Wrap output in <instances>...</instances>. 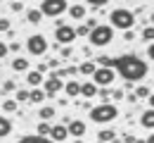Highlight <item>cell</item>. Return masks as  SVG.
I'll return each mask as SVG.
<instances>
[{
  "label": "cell",
  "mask_w": 154,
  "mask_h": 143,
  "mask_svg": "<svg viewBox=\"0 0 154 143\" xmlns=\"http://www.w3.org/2000/svg\"><path fill=\"white\" fill-rule=\"evenodd\" d=\"M114 138H116L114 129H102V131H97V141L100 143H112Z\"/></svg>",
  "instance_id": "19"
},
{
  "label": "cell",
  "mask_w": 154,
  "mask_h": 143,
  "mask_svg": "<svg viewBox=\"0 0 154 143\" xmlns=\"http://www.w3.org/2000/svg\"><path fill=\"white\" fill-rule=\"evenodd\" d=\"M95 69H97L95 60H85V62H81V64H78V74H83V76H93V74H95Z\"/></svg>",
  "instance_id": "15"
},
{
  "label": "cell",
  "mask_w": 154,
  "mask_h": 143,
  "mask_svg": "<svg viewBox=\"0 0 154 143\" xmlns=\"http://www.w3.org/2000/svg\"><path fill=\"white\" fill-rule=\"evenodd\" d=\"M135 141H137V138L131 136V134H126V136H123V143H135Z\"/></svg>",
  "instance_id": "41"
},
{
  "label": "cell",
  "mask_w": 154,
  "mask_h": 143,
  "mask_svg": "<svg viewBox=\"0 0 154 143\" xmlns=\"http://www.w3.org/2000/svg\"><path fill=\"white\" fill-rule=\"evenodd\" d=\"M14 100L17 102H29V91H26V88H19V91L14 93Z\"/></svg>",
  "instance_id": "29"
},
{
  "label": "cell",
  "mask_w": 154,
  "mask_h": 143,
  "mask_svg": "<svg viewBox=\"0 0 154 143\" xmlns=\"http://www.w3.org/2000/svg\"><path fill=\"white\" fill-rule=\"evenodd\" d=\"M66 12H69V19H85L88 7H85V5H69Z\"/></svg>",
  "instance_id": "12"
},
{
  "label": "cell",
  "mask_w": 154,
  "mask_h": 143,
  "mask_svg": "<svg viewBox=\"0 0 154 143\" xmlns=\"http://www.w3.org/2000/svg\"><path fill=\"white\" fill-rule=\"evenodd\" d=\"M62 86H64V81L55 76V72H52L50 76H45V79H43V93H45V98H52V96H57L59 91H62Z\"/></svg>",
  "instance_id": "8"
},
{
  "label": "cell",
  "mask_w": 154,
  "mask_h": 143,
  "mask_svg": "<svg viewBox=\"0 0 154 143\" xmlns=\"http://www.w3.org/2000/svg\"><path fill=\"white\" fill-rule=\"evenodd\" d=\"M62 91L66 93V96H71V98H76L78 93H81V81H76V79H69V81L62 86Z\"/></svg>",
  "instance_id": "13"
},
{
  "label": "cell",
  "mask_w": 154,
  "mask_h": 143,
  "mask_svg": "<svg viewBox=\"0 0 154 143\" xmlns=\"http://www.w3.org/2000/svg\"><path fill=\"white\" fill-rule=\"evenodd\" d=\"M88 41H90L93 48H104V45H109L114 41V29L109 24H97L95 29L88 34Z\"/></svg>",
  "instance_id": "4"
},
{
  "label": "cell",
  "mask_w": 154,
  "mask_h": 143,
  "mask_svg": "<svg viewBox=\"0 0 154 143\" xmlns=\"http://www.w3.org/2000/svg\"><path fill=\"white\" fill-rule=\"evenodd\" d=\"M140 124H142L147 131H152V129H154V110H152V107H149L147 112H142V117H140Z\"/></svg>",
  "instance_id": "17"
},
{
  "label": "cell",
  "mask_w": 154,
  "mask_h": 143,
  "mask_svg": "<svg viewBox=\"0 0 154 143\" xmlns=\"http://www.w3.org/2000/svg\"><path fill=\"white\" fill-rule=\"evenodd\" d=\"M97 96H100V100H102V102H109L112 91H109V88H97Z\"/></svg>",
  "instance_id": "30"
},
{
  "label": "cell",
  "mask_w": 154,
  "mask_h": 143,
  "mask_svg": "<svg viewBox=\"0 0 154 143\" xmlns=\"http://www.w3.org/2000/svg\"><path fill=\"white\" fill-rule=\"evenodd\" d=\"M85 129H88V126H85L83 119H71V122L66 124V134H71L74 138H81V136L85 134Z\"/></svg>",
  "instance_id": "11"
},
{
  "label": "cell",
  "mask_w": 154,
  "mask_h": 143,
  "mask_svg": "<svg viewBox=\"0 0 154 143\" xmlns=\"http://www.w3.org/2000/svg\"><path fill=\"white\" fill-rule=\"evenodd\" d=\"M17 107H19V102L14 100V98H7V100L2 102V110L5 112H17Z\"/></svg>",
  "instance_id": "26"
},
{
  "label": "cell",
  "mask_w": 154,
  "mask_h": 143,
  "mask_svg": "<svg viewBox=\"0 0 154 143\" xmlns=\"http://www.w3.org/2000/svg\"><path fill=\"white\" fill-rule=\"evenodd\" d=\"M85 26H88V29L93 31V29H95V26H97V19H85Z\"/></svg>",
  "instance_id": "39"
},
{
  "label": "cell",
  "mask_w": 154,
  "mask_h": 143,
  "mask_svg": "<svg viewBox=\"0 0 154 143\" xmlns=\"http://www.w3.org/2000/svg\"><path fill=\"white\" fill-rule=\"evenodd\" d=\"M45 64H48V69H52V72H57V69H59V60H57V57H52V60H48Z\"/></svg>",
  "instance_id": "34"
},
{
  "label": "cell",
  "mask_w": 154,
  "mask_h": 143,
  "mask_svg": "<svg viewBox=\"0 0 154 143\" xmlns=\"http://www.w3.org/2000/svg\"><path fill=\"white\" fill-rule=\"evenodd\" d=\"M5 55H7V43L0 41V57H5Z\"/></svg>",
  "instance_id": "38"
},
{
  "label": "cell",
  "mask_w": 154,
  "mask_h": 143,
  "mask_svg": "<svg viewBox=\"0 0 154 143\" xmlns=\"http://www.w3.org/2000/svg\"><path fill=\"white\" fill-rule=\"evenodd\" d=\"M26 50H29L33 57L45 55V53H48V38H45L43 34H33V36H29V38H26Z\"/></svg>",
  "instance_id": "7"
},
{
  "label": "cell",
  "mask_w": 154,
  "mask_h": 143,
  "mask_svg": "<svg viewBox=\"0 0 154 143\" xmlns=\"http://www.w3.org/2000/svg\"><path fill=\"white\" fill-rule=\"evenodd\" d=\"M52 143H62V141H66L69 138V134H66V126L64 124H52L50 126V136H48Z\"/></svg>",
  "instance_id": "10"
},
{
  "label": "cell",
  "mask_w": 154,
  "mask_h": 143,
  "mask_svg": "<svg viewBox=\"0 0 154 143\" xmlns=\"http://www.w3.org/2000/svg\"><path fill=\"white\" fill-rule=\"evenodd\" d=\"M66 7H69V2L66 0H43L38 7V12L43 17H52V19H57L62 17L64 12H66Z\"/></svg>",
  "instance_id": "5"
},
{
  "label": "cell",
  "mask_w": 154,
  "mask_h": 143,
  "mask_svg": "<svg viewBox=\"0 0 154 143\" xmlns=\"http://www.w3.org/2000/svg\"><path fill=\"white\" fill-rule=\"evenodd\" d=\"M135 143H145V141H135Z\"/></svg>",
  "instance_id": "46"
},
{
  "label": "cell",
  "mask_w": 154,
  "mask_h": 143,
  "mask_svg": "<svg viewBox=\"0 0 154 143\" xmlns=\"http://www.w3.org/2000/svg\"><path fill=\"white\" fill-rule=\"evenodd\" d=\"M152 38H154V26H152V24H147V26H145V31H142V41L149 45Z\"/></svg>",
  "instance_id": "27"
},
{
  "label": "cell",
  "mask_w": 154,
  "mask_h": 143,
  "mask_svg": "<svg viewBox=\"0 0 154 143\" xmlns=\"http://www.w3.org/2000/svg\"><path fill=\"white\" fill-rule=\"evenodd\" d=\"M2 91H5V93H12V91H17L14 81H12V79H10V81H5V83H2Z\"/></svg>",
  "instance_id": "33"
},
{
  "label": "cell",
  "mask_w": 154,
  "mask_h": 143,
  "mask_svg": "<svg viewBox=\"0 0 154 143\" xmlns=\"http://www.w3.org/2000/svg\"><path fill=\"white\" fill-rule=\"evenodd\" d=\"M26 19L31 21V24H40V21H43V15L38 12V7H31V10H26Z\"/></svg>",
  "instance_id": "24"
},
{
  "label": "cell",
  "mask_w": 154,
  "mask_h": 143,
  "mask_svg": "<svg viewBox=\"0 0 154 143\" xmlns=\"http://www.w3.org/2000/svg\"><path fill=\"white\" fill-rule=\"evenodd\" d=\"M12 72H29V60L26 57H14L12 60Z\"/></svg>",
  "instance_id": "23"
},
{
  "label": "cell",
  "mask_w": 154,
  "mask_h": 143,
  "mask_svg": "<svg viewBox=\"0 0 154 143\" xmlns=\"http://www.w3.org/2000/svg\"><path fill=\"white\" fill-rule=\"evenodd\" d=\"M12 134V122L5 117V115H0V138H5V136H10Z\"/></svg>",
  "instance_id": "21"
},
{
  "label": "cell",
  "mask_w": 154,
  "mask_h": 143,
  "mask_svg": "<svg viewBox=\"0 0 154 143\" xmlns=\"http://www.w3.org/2000/svg\"><path fill=\"white\" fill-rule=\"evenodd\" d=\"M123 96H126V93H123V91H114V93H112V98H114V100H121V98H123Z\"/></svg>",
  "instance_id": "40"
},
{
  "label": "cell",
  "mask_w": 154,
  "mask_h": 143,
  "mask_svg": "<svg viewBox=\"0 0 154 143\" xmlns=\"http://www.w3.org/2000/svg\"><path fill=\"white\" fill-rule=\"evenodd\" d=\"M43 100H45L43 88H31V91H29V102H31V105H40Z\"/></svg>",
  "instance_id": "18"
},
{
  "label": "cell",
  "mask_w": 154,
  "mask_h": 143,
  "mask_svg": "<svg viewBox=\"0 0 154 143\" xmlns=\"http://www.w3.org/2000/svg\"><path fill=\"white\" fill-rule=\"evenodd\" d=\"M74 31H76V36H88V34H90V29H88L85 24H81V26H76Z\"/></svg>",
  "instance_id": "32"
},
{
  "label": "cell",
  "mask_w": 154,
  "mask_h": 143,
  "mask_svg": "<svg viewBox=\"0 0 154 143\" xmlns=\"http://www.w3.org/2000/svg\"><path fill=\"white\" fill-rule=\"evenodd\" d=\"M114 79H116V72L109 69V67H97L95 74L90 76V81L95 83L97 88H109V86L114 83Z\"/></svg>",
  "instance_id": "6"
},
{
  "label": "cell",
  "mask_w": 154,
  "mask_h": 143,
  "mask_svg": "<svg viewBox=\"0 0 154 143\" xmlns=\"http://www.w3.org/2000/svg\"><path fill=\"white\" fill-rule=\"evenodd\" d=\"M112 69L116 72V76H123L126 83H133L145 79L149 67L137 55H119V57H112Z\"/></svg>",
  "instance_id": "1"
},
{
  "label": "cell",
  "mask_w": 154,
  "mask_h": 143,
  "mask_svg": "<svg viewBox=\"0 0 154 143\" xmlns=\"http://www.w3.org/2000/svg\"><path fill=\"white\" fill-rule=\"evenodd\" d=\"M43 79H45V76L38 74V72H31V69L26 72V83H29L31 88H40V86H43Z\"/></svg>",
  "instance_id": "14"
},
{
  "label": "cell",
  "mask_w": 154,
  "mask_h": 143,
  "mask_svg": "<svg viewBox=\"0 0 154 143\" xmlns=\"http://www.w3.org/2000/svg\"><path fill=\"white\" fill-rule=\"evenodd\" d=\"M135 98H147V100H152V91H149V86H137Z\"/></svg>",
  "instance_id": "25"
},
{
  "label": "cell",
  "mask_w": 154,
  "mask_h": 143,
  "mask_svg": "<svg viewBox=\"0 0 154 143\" xmlns=\"http://www.w3.org/2000/svg\"><path fill=\"white\" fill-rule=\"evenodd\" d=\"M10 29H12V24H10V19H0V31H5V34H7Z\"/></svg>",
  "instance_id": "36"
},
{
  "label": "cell",
  "mask_w": 154,
  "mask_h": 143,
  "mask_svg": "<svg viewBox=\"0 0 154 143\" xmlns=\"http://www.w3.org/2000/svg\"><path fill=\"white\" fill-rule=\"evenodd\" d=\"M36 72H38V74H45V72H48V64H45V62L38 64V69H36Z\"/></svg>",
  "instance_id": "44"
},
{
  "label": "cell",
  "mask_w": 154,
  "mask_h": 143,
  "mask_svg": "<svg viewBox=\"0 0 154 143\" xmlns=\"http://www.w3.org/2000/svg\"><path fill=\"white\" fill-rule=\"evenodd\" d=\"M154 57V48H152V43H149V45H147V60H152Z\"/></svg>",
  "instance_id": "43"
},
{
  "label": "cell",
  "mask_w": 154,
  "mask_h": 143,
  "mask_svg": "<svg viewBox=\"0 0 154 143\" xmlns=\"http://www.w3.org/2000/svg\"><path fill=\"white\" fill-rule=\"evenodd\" d=\"M123 38H126V41H133L135 34H133V31H123Z\"/></svg>",
  "instance_id": "42"
},
{
  "label": "cell",
  "mask_w": 154,
  "mask_h": 143,
  "mask_svg": "<svg viewBox=\"0 0 154 143\" xmlns=\"http://www.w3.org/2000/svg\"><path fill=\"white\" fill-rule=\"evenodd\" d=\"M19 50H21V45L17 41H12L10 45H7V53H19Z\"/></svg>",
  "instance_id": "35"
},
{
  "label": "cell",
  "mask_w": 154,
  "mask_h": 143,
  "mask_svg": "<svg viewBox=\"0 0 154 143\" xmlns=\"http://www.w3.org/2000/svg\"><path fill=\"white\" fill-rule=\"evenodd\" d=\"M19 143H52L50 138H43L38 134H26V136H21Z\"/></svg>",
  "instance_id": "22"
},
{
  "label": "cell",
  "mask_w": 154,
  "mask_h": 143,
  "mask_svg": "<svg viewBox=\"0 0 154 143\" xmlns=\"http://www.w3.org/2000/svg\"><path fill=\"white\" fill-rule=\"evenodd\" d=\"M145 143H154V138H152V134H147V141Z\"/></svg>",
  "instance_id": "45"
},
{
  "label": "cell",
  "mask_w": 154,
  "mask_h": 143,
  "mask_svg": "<svg viewBox=\"0 0 154 143\" xmlns=\"http://www.w3.org/2000/svg\"><path fill=\"white\" fill-rule=\"evenodd\" d=\"M55 38H57V45H69V43H74V38H76V31H74L71 24H64V26L55 29Z\"/></svg>",
  "instance_id": "9"
},
{
  "label": "cell",
  "mask_w": 154,
  "mask_h": 143,
  "mask_svg": "<svg viewBox=\"0 0 154 143\" xmlns=\"http://www.w3.org/2000/svg\"><path fill=\"white\" fill-rule=\"evenodd\" d=\"M78 96H83V98H93V96H97V86L93 81H83L81 83V93Z\"/></svg>",
  "instance_id": "16"
},
{
  "label": "cell",
  "mask_w": 154,
  "mask_h": 143,
  "mask_svg": "<svg viewBox=\"0 0 154 143\" xmlns=\"http://www.w3.org/2000/svg\"><path fill=\"white\" fill-rule=\"evenodd\" d=\"M55 115H57V112H55V107H52V105H43V107H40V112H38L40 122H50Z\"/></svg>",
  "instance_id": "20"
},
{
  "label": "cell",
  "mask_w": 154,
  "mask_h": 143,
  "mask_svg": "<svg viewBox=\"0 0 154 143\" xmlns=\"http://www.w3.org/2000/svg\"><path fill=\"white\" fill-rule=\"evenodd\" d=\"M133 24H135V12H131L128 7H116L109 12V26L112 29L133 31Z\"/></svg>",
  "instance_id": "2"
},
{
  "label": "cell",
  "mask_w": 154,
  "mask_h": 143,
  "mask_svg": "<svg viewBox=\"0 0 154 143\" xmlns=\"http://www.w3.org/2000/svg\"><path fill=\"white\" fill-rule=\"evenodd\" d=\"M119 117V107L114 102H100L95 107H90V122L95 124H109Z\"/></svg>",
  "instance_id": "3"
},
{
  "label": "cell",
  "mask_w": 154,
  "mask_h": 143,
  "mask_svg": "<svg viewBox=\"0 0 154 143\" xmlns=\"http://www.w3.org/2000/svg\"><path fill=\"white\" fill-rule=\"evenodd\" d=\"M50 126H52L50 122H40V124H38V136L48 138V136H50Z\"/></svg>",
  "instance_id": "28"
},
{
  "label": "cell",
  "mask_w": 154,
  "mask_h": 143,
  "mask_svg": "<svg viewBox=\"0 0 154 143\" xmlns=\"http://www.w3.org/2000/svg\"><path fill=\"white\" fill-rule=\"evenodd\" d=\"M10 10H12V12H21V10H24V2H12Z\"/></svg>",
  "instance_id": "37"
},
{
  "label": "cell",
  "mask_w": 154,
  "mask_h": 143,
  "mask_svg": "<svg viewBox=\"0 0 154 143\" xmlns=\"http://www.w3.org/2000/svg\"><path fill=\"white\" fill-rule=\"evenodd\" d=\"M59 53H62V57H64V60H71L74 48H71V45H62V50H59Z\"/></svg>",
  "instance_id": "31"
}]
</instances>
